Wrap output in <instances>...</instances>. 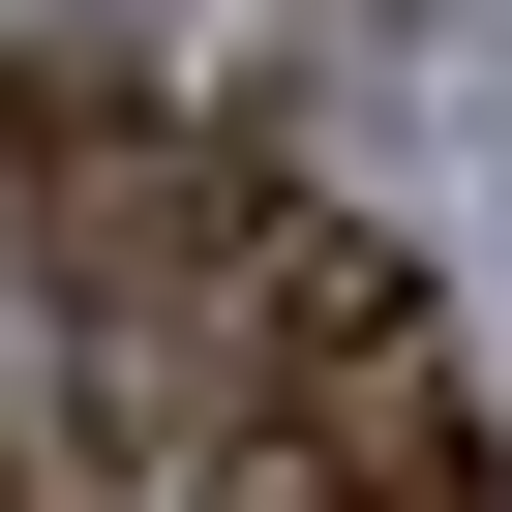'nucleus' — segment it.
Returning <instances> with one entry per match:
<instances>
[{"label": "nucleus", "instance_id": "nucleus-3", "mask_svg": "<svg viewBox=\"0 0 512 512\" xmlns=\"http://www.w3.org/2000/svg\"><path fill=\"white\" fill-rule=\"evenodd\" d=\"M211 302H241V362H272V392H362V362H422V272H392L332 181H241V211H211Z\"/></svg>", "mask_w": 512, "mask_h": 512}, {"label": "nucleus", "instance_id": "nucleus-2", "mask_svg": "<svg viewBox=\"0 0 512 512\" xmlns=\"http://www.w3.org/2000/svg\"><path fill=\"white\" fill-rule=\"evenodd\" d=\"M181 512H512V482H482V422L422 362H362V392H241L181 452Z\"/></svg>", "mask_w": 512, "mask_h": 512}, {"label": "nucleus", "instance_id": "nucleus-4", "mask_svg": "<svg viewBox=\"0 0 512 512\" xmlns=\"http://www.w3.org/2000/svg\"><path fill=\"white\" fill-rule=\"evenodd\" d=\"M0 512H31V482H0Z\"/></svg>", "mask_w": 512, "mask_h": 512}, {"label": "nucleus", "instance_id": "nucleus-1", "mask_svg": "<svg viewBox=\"0 0 512 512\" xmlns=\"http://www.w3.org/2000/svg\"><path fill=\"white\" fill-rule=\"evenodd\" d=\"M0 241H31V302H61V332L121 362V422H151V362H181V302H211V181H181L151 61H91V31L0 61Z\"/></svg>", "mask_w": 512, "mask_h": 512}]
</instances>
